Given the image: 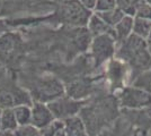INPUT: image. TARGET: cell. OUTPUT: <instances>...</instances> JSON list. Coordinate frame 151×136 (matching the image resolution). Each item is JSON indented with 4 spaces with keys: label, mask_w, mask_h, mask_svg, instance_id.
Returning a JSON list of instances; mask_svg holds the SVG:
<instances>
[{
    "label": "cell",
    "mask_w": 151,
    "mask_h": 136,
    "mask_svg": "<svg viewBox=\"0 0 151 136\" xmlns=\"http://www.w3.org/2000/svg\"><path fill=\"white\" fill-rule=\"evenodd\" d=\"M133 22H134V17L125 15L121 20L120 23L114 27V35H115V40L116 41L123 42L124 40H126L132 34Z\"/></svg>",
    "instance_id": "cell-10"
},
{
    "label": "cell",
    "mask_w": 151,
    "mask_h": 136,
    "mask_svg": "<svg viewBox=\"0 0 151 136\" xmlns=\"http://www.w3.org/2000/svg\"><path fill=\"white\" fill-rule=\"evenodd\" d=\"M15 117L19 127L28 126L32 123V108L28 104H19L14 107Z\"/></svg>",
    "instance_id": "cell-13"
},
{
    "label": "cell",
    "mask_w": 151,
    "mask_h": 136,
    "mask_svg": "<svg viewBox=\"0 0 151 136\" xmlns=\"http://www.w3.org/2000/svg\"><path fill=\"white\" fill-rule=\"evenodd\" d=\"M115 41L114 36L109 34L95 36L91 43V52L97 65L103 64L113 56L115 52Z\"/></svg>",
    "instance_id": "cell-5"
},
{
    "label": "cell",
    "mask_w": 151,
    "mask_h": 136,
    "mask_svg": "<svg viewBox=\"0 0 151 136\" xmlns=\"http://www.w3.org/2000/svg\"><path fill=\"white\" fill-rule=\"evenodd\" d=\"M82 6L88 10H94L95 5H96V0H78Z\"/></svg>",
    "instance_id": "cell-22"
},
{
    "label": "cell",
    "mask_w": 151,
    "mask_h": 136,
    "mask_svg": "<svg viewBox=\"0 0 151 136\" xmlns=\"http://www.w3.org/2000/svg\"><path fill=\"white\" fill-rule=\"evenodd\" d=\"M18 124L15 117L14 108H6L1 110L0 117V130L2 132H12L14 133L18 128Z\"/></svg>",
    "instance_id": "cell-11"
},
{
    "label": "cell",
    "mask_w": 151,
    "mask_h": 136,
    "mask_svg": "<svg viewBox=\"0 0 151 136\" xmlns=\"http://www.w3.org/2000/svg\"><path fill=\"white\" fill-rule=\"evenodd\" d=\"M117 8L116 0H96L94 12L95 13H106Z\"/></svg>",
    "instance_id": "cell-18"
},
{
    "label": "cell",
    "mask_w": 151,
    "mask_h": 136,
    "mask_svg": "<svg viewBox=\"0 0 151 136\" xmlns=\"http://www.w3.org/2000/svg\"><path fill=\"white\" fill-rule=\"evenodd\" d=\"M145 4H148V5H151V0H142Z\"/></svg>",
    "instance_id": "cell-26"
},
{
    "label": "cell",
    "mask_w": 151,
    "mask_h": 136,
    "mask_svg": "<svg viewBox=\"0 0 151 136\" xmlns=\"http://www.w3.org/2000/svg\"><path fill=\"white\" fill-rule=\"evenodd\" d=\"M135 17H141V18H145V20H151V5L145 4L141 0V2L139 4L138 8H137Z\"/></svg>",
    "instance_id": "cell-20"
},
{
    "label": "cell",
    "mask_w": 151,
    "mask_h": 136,
    "mask_svg": "<svg viewBox=\"0 0 151 136\" xmlns=\"http://www.w3.org/2000/svg\"><path fill=\"white\" fill-rule=\"evenodd\" d=\"M147 44H148V50H149V53H150V57H151V41L150 40H147Z\"/></svg>",
    "instance_id": "cell-25"
},
{
    "label": "cell",
    "mask_w": 151,
    "mask_h": 136,
    "mask_svg": "<svg viewBox=\"0 0 151 136\" xmlns=\"http://www.w3.org/2000/svg\"><path fill=\"white\" fill-rule=\"evenodd\" d=\"M141 0H116L117 8L121 9L125 15L132 16V17H135L137 8Z\"/></svg>",
    "instance_id": "cell-17"
},
{
    "label": "cell",
    "mask_w": 151,
    "mask_h": 136,
    "mask_svg": "<svg viewBox=\"0 0 151 136\" xmlns=\"http://www.w3.org/2000/svg\"><path fill=\"white\" fill-rule=\"evenodd\" d=\"M55 118L51 112L47 104L42 102H35L32 107V123L31 125L37 129H43L47 125H50Z\"/></svg>",
    "instance_id": "cell-6"
},
{
    "label": "cell",
    "mask_w": 151,
    "mask_h": 136,
    "mask_svg": "<svg viewBox=\"0 0 151 136\" xmlns=\"http://www.w3.org/2000/svg\"><path fill=\"white\" fill-rule=\"evenodd\" d=\"M41 134L42 136H67L64 124L62 120H58V119H54L50 125L41 129Z\"/></svg>",
    "instance_id": "cell-16"
},
{
    "label": "cell",
    "mask_w": 151,
    "mask_h": 136,
    "mask_svg": "<svg viewBox=\"0 0 151 136\" xmlns=\"http://www.w3.org/2000/svg\"><path fill=\"white\" fill-rule=\"evenodd\" d=\"M1 110H2V109H1V108H0V117H1Z\"/></svg>",
    "instance_id": "cell-28"
},
{
    "label": "cell",
    "mask_w": 151,
    "mask_h": 136,
    "mask_svg": "<svg viewBox=\"0 0 151 136\" xmlns=\"http://www.w3.org/2000/svg\"><path fill=\"white\" fill-rule=\"evenodd\" d=\"M47 107L51 112L58 120H65L70 117L77 116V113L81 110L82 103L75 99L70 97H59L57 100L50 101Z\"/></svg>",
    "instance_id": "cell-4"
},
{
    "label": "cell",
    "mask_w": 151,
    "mask_h": 136,
    "mask_svg": "<svg viewBox=\"0 0 151 136\" xmlns=\"http://www.w3.org/2000/svg\"><path fill=\"white\" fill-rule=\"evenodd\" d=\"M129 121L139 128L148 130L151 128V105L140 110H126L124 109Z\"/></svg>",
    "instance_id": "cell-7"
},
{
    "label": "cell",
    "mask_w": 151,
    "mask_h": 136,
    "mask_svg": "<svg viewBox=\"0 0 151 136\" xmlns=\"http://www.w3.org/2000/svg\"><path fill=\"white\" fill-rule=\"evenodd\" d=\"M15 136H42L41 130L35 128L34 126L28 125V126H24V127H18L17 129L14 132Z\"/></svg>",
    "instance_id": "cell-19"
},
{
    "label": "cell",
    "mask_w": 151,
    "mask_h": 136,
    "mask_svg": "<svg viewBox=\"0 0 151 136\" xmlns=\"http://www.w3.org/2000/svg\"><path fill=\"white\" fill-rule=\"evenodd\" d=\"M148 40H150V41H151V32H150V36H149V39H148Z\"/></svg>",
    "instance_id": "cell-27"
},
{
    "label": "cell",
    "mask_w": 151,
    "mask_h": 136,
    "mask_svg": "<svg viewBox=\"0 0 151 136\" xmlns=\"http://www.w3.org/2000/svg\"><path fill=\"white\" fill-rule=\"evenodd\" d=\"M60 15L65 23L73 24V25H82L87 24L90 18V13L88 9H86L81 4L75 0V1H65L61 5Z\"/></svg>",
    "instance_id": "cell-3"
},
{
    "label": "cell",
    "mask_w": 151,
    "mask_h": 136,
    "mask_svg": "<svg viewBox=\"0 0 151 136\" xmlns=\"http://www.w3.org/2000/svg\"><path fill=\"white\" fill-rule=\"evenodd\" d=\"M97 16H99L101 20H104L108 26H111L112 28H114L121 22V20L125 16V14L123 13L121 9L115 8L113 10H109L106 13H95Z\"/></svg>",
    "instance_id": "cell-14"
},
{
    "label": "cell",
    "mask_w": 151,
    "mask_h": 136,
    "mask_svg": "<svg viewBox=\"0 0 151 136\" xmlns=\"http://www.w3.org/2000/svg\"><path fill=\"white\" fill-rule=\"evenodd\" d=\"M0 136H15V135H14V133H12V132H2V130H0Z\"/></svg>",
    "instance_id": "cell-24"
},
{
    "label": "cell",
    "mask_w": 151,
    "mask_h": 136,
    "mask_svg": "<svg viewBox=\"0 0 151 136\" xmlns=\"http://www.w3.org/2000/svg\"><path fill=\"white\" fill-rule=\"evenodd\" d=\"M88 30L89 32L91 33L94 36H98V35H104V34H109L114 36L115 39V35H114V28H112L111 26H108L101 20L99 16H97L96 14H93L89 18L88 23Z\"/></svg>",
    "instance_id": "cell-9"
},
{
    "label": "cell",
    "mask_w": 151,
    "mask_h": 136,
    "mask_svg": "<svg viewBox=\"0 0 151 136\" xmlns=\"http://www.w3.org/2000/svg\"><path fill=\"white\" fill-rule=\"evenodd\" d=\"M132 86H135L140 90L151 94V69L139 74L132 81Z\"/></svg>",
    "instance_id": "cell-15"
},
{
    "label": "cell",
    "mask_w": 151,
    "mask_h": 136,
    "mask_svg": "<svg viewBox=\"0 0 151 136\" xmlns=\"http://www.w3.org/2000/svg\"><path fill=\"white\" fill-rule=\"evenodd\" d=\"M151 32V20L141 17H134L132 34L143 40H148Z\"/></svg>",
    "instance_id": "cell-12"
},
{
    "label": "cell",
    "mask_w": 151,
    "mask_h": 136,
    "mask_svg": "<svg viewBox=\"0 0 151 136\" xmlns=\"http://www.w3.org/2000/svg\"><path fill=\"white\" fill-rule=\"evenodd\" d=\"M98 136H131V133L129 130L124 129V128H120V127H113L111 129H105L101 132Z\"/></svg>",
    "instance_id": "cell-21"
},
{
    "label": "cell",
    "mask_w": 151,
    "mask_h": 136,
    "mask_svg": "<svg viewBox=\"0 0 151 136\" xmlns=\"http://www.w3.org/2000/svg\"><path fill=\"white\" fill-rule=\"evenodd\" d=\"M116 57L125 61L132 73V81L139 74L151 69V57L147 40L131 34L126 40L121 42Z\"/></svg>",
    "instance_id": "cell-1"
},
{
    "label": "cell",
    "mask_w": 151,
    "mask_h": 136,
    "mask_svg": "<svg viewBox=\"0 0 151 136\" xmlns=\"http://www.w3.org/2000/svg\"><path fill=\"white\" fill-rule=\"evenodd\" d=\"M7 32V24L4 20H0V36L4 35V33Z\"/></svg>",
    "instance_id": "cell-23"
},
{
    "label": "cell",
    "mask_w": 151,
    "mask_h": 136,
    "mask_svg": "<svg viewBox=\"0 0 151 136\" xmlns=\"http://www.w3.org/2000/svg\"><path fill=\"white\" fill-rule=\"evenodd\" d=\"M63 124L67 136H89L86 125L82 121L80 116L70 117L63 120Z\"/></svg>",
    "instance_id": "cell-8"
},
{
    "label": "cell",
    "mask_w": 151,
    "mask_h": 136,
    "mask_svg": "<svg viewBox=\"0 0 151 136\" xmlns=\"http://www.w3.org/2000/svg\"><path fill=\"white\" fill-rule=\"evenodd\" d=\"M120 105L126 110H140L151 105V94L135 86H124L119 95Z\"/></svg>",
    "instance_id": "cell-2"
}]
</instances>
